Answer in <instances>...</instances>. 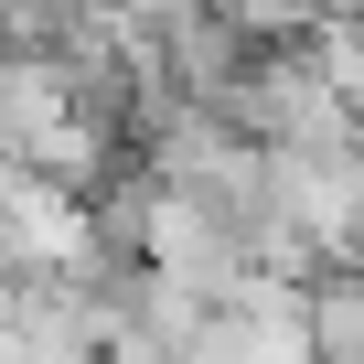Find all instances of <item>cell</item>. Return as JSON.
Listing matches in <instances>:
<instances>
[{
  "mask_svg": "<svg viewBox=\"0 0 364 364\" xmlns=\"http://www.w3.org/2000/svg\"><path fill=\"white\" fill-rule=\"evenodd\" d=\"M332 0H215V22H236V43H311Z\"/></svg>",
  "mask_w": 364,
  "mask_h": 364,
  "instance_id": "cell-1",
  "label": "cell"
},
{
  "mask_svg": "<svg viewBox=\"0 0 364 364\" xmlns=\"http://www.w3.org/2000/svg\"><path fill=\"white\" fill-rule=\"evenodd\" d=\"M353 161H364V107H353Z\"/></svg>",
  "mask_w": 364,
  "mask_h": 364,
  "instance_id": "cell-4",
  "label": "cell"
},
{
  "mask_svg": "<svg viewBox=\"0 0 364 364\" xmlns=\"http://www.w3.org/2000/svg\"><path fill=\"white\" fill-rule=\"evenodd\" d=\"M182 364H257V343H247V321H236V311H215L193 343H182Z\"/></svg>",
  "mask_w": 364,
  "mask_h": 364,
  "instance_id": "cell-2",
  "label": "cell"
},
{
  "mask_svg": "<svg viewBox=\"0 0 364 364\" xmlns=\"http://www.w3.org/2000/svg\"><path fill=\"white\" fill-rule=\"evenodd\" d=\"M0 75H11V22H0Z\"/></svg>",
  "mask_w": 364,
  "mask_h": 364,
  "instance_id": "cell-3",
  "label": "cell"
}]
</instances>
